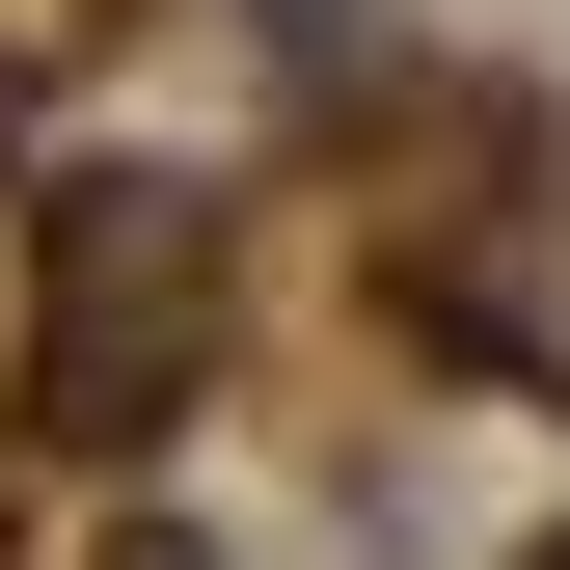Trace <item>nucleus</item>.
<instances>
[{"mask_svg": "<svg viewBox=\"0 0 570 570\" xmlns=\"http://www.w3.org/2000/svg\"><path fill=\"white\" fill-rule=\"evenodd\" d=\"M543 570H570V543H543Z\"/></svg>", "mask_w": 570, "mask_h": 570, "instance_id": "nucleus-1", "label": "nucleus"}]
</instances>
